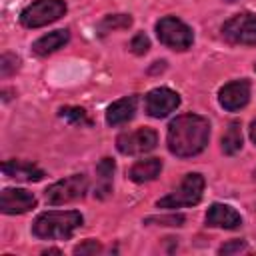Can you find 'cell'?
Here are the masks:
<instances>
[{
  "label": "cell",
  "instance_id": "obj_28",
  "mask_svg": "<svg viewBox=\"0 0 256 256\" xmlns=\"http://www.w3.org/2000/svg\"><path fill=\"white\" fill-rule=\"evenodd\" d=\"M254 176H256V170H254Z\"/></svg>",
  "mask_w": 256,
  "mask_h": 256
},
{
  "label": "cell",
  "instance_id": "obj_2",
  "mask_svg": "<svg viewBox=\"0 0 256 256\" xmlns=\"http://www.w3.org/2000/svg\"><path fill=\"white\" fill-rule=\"evenodd\" d=\"M82 226V214L76 210H50L40 214L34 224H32V232L34 236L42 238V240H68L76 228Z\"/></svg>",
  "mask_w": 256,
  "mask_h": 256
},
{
  "label": "cell",
  "instance_id": "obj_23",
  "mask_svg": "<svg viewBox=\"0 0 256 256\" xmlns=\"http://www.w3.org/2000/svg\"><path fill=\"white\" fill-rule=\"evenodd\" d=\"M148 48H150V40H148V36L144 34V32H138L134 38H132V42H130V50L134 52V54H146L148 52Z\"/></svg>",
  "mask_w": 256,
  "mask_h": 256
},
{
  "label": "cell",
  "instance_id": "obj_12",
  "mask_svg": "<svg viewBox=\"0 0 256 256\" xmlns=\"http://www.w3.org/2000/svg\"><path fill=\"white\" fill-rule=\"evenodd\" d=\"M242 224V218L240 214L226 206V204H212L206 212V226H212V228H226V230H234Z\"/></svg>",
  "mask_w": 256,
  "mask_h": 256
},
{
  "label": "cell",
  "instance_id": "obj_16",
  "mask_svg": "<svg viewBox=\"0 0 256 256\" xmlns=\"http://www.w3.org/2000/svg\"><path fill=\"white\" fill-rule=\"evenodd\" d=\"M162 170V160L160 158H146V160H138L130 172H128V178L132 182H148V180H154Z\"/></svg>",
  "mask_w": 256,
  "mask_h": 256
},
{
  "label": "cell",
  "instance_id": "obj_10",
  "mask_svg": "<svg viewBox=\"0 0 256 256\" xmlns=\"http://www.w3.org/2000/svg\"><path fill=\"white\" fill-rule=\"evenodd\" d=\"M36 206L32 192L22 188H4L0 194V210L4 214H24Z\"/></svg>",
  "mask_w": 256,
  "mask_h": 256
},
{
  "label": "cell",
  "instance_id": "obj_29",
  "mask_svg": "<svg viewBox=\"0 0 256 256\" xmlns=\"http://www.w3.org/2000/svg\"><path fill=\"white\" fill-rule=\"evenodd\" d=\"M254 68H256V64H254Z\"/></svg>",
  "mask_w": 256,
  "mask_h": 256
},
{
  "label": "cell",
  "instance_id": "obj_5",
  "mask_svg": "<svg viewBox=\"0 0 256 256\" xmlns=\"http://www.w3.org/2000/svg\"><path fill=\"white\" fill-rule=\"evenodd\" d=\"M156 34H158V40L172 50H188L194 40L190 26L174 16L160 18L156 24Z\"/></svg>",
  "mask_w": 256,
  "mask_h": 256
},
{
  "label": "cell",
  "instance_id": "obj_27",
  "mask_svg": "<svg viewBox=\"0 0 256 256\" xmlns=\"http://www.w3.org/2000/svg\"><path fill=\"white\" fill-rule=\"evenodd\" d=\"M224 2H234V0H224Z\"/></svg>",
  "mask_w": 256,
  "mask_h": 256
},
{
  "label": "cell",
  "instance_id": "obj_1",
  "mask_svg": "<svg viewBox=\"0 0 256 256\" xmlns=\"http://www.w3.org/2000/svg\"><path fill=\"white\" fill-rule=\"evenodd\" d=\"M210 138V124L198 114H180L168 126V150L178 158L200 154Z\"/></svg>",
  "mask_w": 256,
  "mask_h": 256
},
{
  "label": "cell",
  "instance_id": "obj_21",
  "mask_svg": "<svg viewBox=\"0 0 256 256\" xmlns=\"http://www.w3.org/2000/svg\"><path fill=\"white\" fill-rule=\"evenodd\" d=\"M20 66V60L14 54H2L0 58V74L2 76H10L12 72H16Z\"/></svg>",
  "mask_w": 256,
  "mask_h": 256
},
{
  "label": "cell",
  "instance_id": "obj_7",
  "mask_svg": "<svg viewBox=\"0 0 256 256\" xmlns=\"http://www.w3.org/2000/svg\"><path fill=\"white\" fill-rule=\"evenodd\" d=\"M222 36L232 44H256V16L254 14H236L222 26Z\"/></svg>",
  "mask_w": 256,
  "mask_h": 256
},
{
  "label": "cell",
  "instance_id": "obj_20",
  "mask_svg": "<svg viewBox=\"0 0 256 256\" xmlns=\"http://www.w3.org/2000/svg\"><path fill=\"white\" fill-rule=\"evenodd\" d=\"M58 116L72 126H90V118H88L86 110L78 108V106H64L58 110Z\"/></svg>",
  "mask_w": 256,
  "mask_h": 256
},
{
  "label": "cell",
  "instance_id": "obj_9",
  "mask_svg": "<svg viewBox=\"0 0 256 256\" xmlns=\"http://www.w3.org/2000/svg\"><path fill=\"white\" fill-rule=\"evenodd\" d=\"M180 106V96L170 88H154L146 94V112L152 118H164Z\"/></svg>",
  "mask_w": 256,
  "mask_h": 256
},
{
  "label": "cell",
  "instance_id": "obj_24",
  "mask_svg": "<svg viewBox=\"0 0 256 256\" xmlns=\"http://www.w3.org/2000/svg\"><path fill=\"white\" fill-rule=\"evenodd\" d=\"M100 250H102L100 242H96V240H84L82 244H78V246L74 248V254H76V256H84V254H98Z\"/></svg>",
  "mask_w": 256,
  "mask_h": 256
},
{
  "label": "cell",
  "instance_id": "obj_3",
  "mask_svg": "<svg viewBox=\"0 0 256 256\" xmlns=\"http://www.w3.org/2000/svg\"><path fill=\"white\" fill-rule=\"evenodd\" d=\"M202 192H204V178H202L200 174L192 172V174H186V176L182 178L180 186H178L172 194L160 198V200L156 202V206H158V208L194 206V204H198V202L202 200Z\"/></svg>",
  "mask_w": 256,
  "mask_h": 256
},
{
  "label": "cell",
  "instance_id": "obj_13",
  "mask_svg": "<svg viewBox=\"0 0 256 256\" xmlns=\"http://www.w3.org/2000/svg\"><path fill=\"white\" fill-rule=\"evenodd\" d=\"M136 104H138V98H136V96H126V98L116 100L114 104H110V106H108L106 122H108L110 126L126 124L128 120H132V118H134Z\"/></svg>",
  "mask_w": 256,
  "mask_h": 256
},
{
  "label": "cell",
  "instance_id": "obj_6",
  "mask_svg": "<svg viewBox=\"0 0 256 256\" xmlns=\"http://www.w3.org/2000/svg\"><path fill=\"white\" fill-rule=\"evenodd\" d=\"M86 190H88V178L84 174H74V176H68V178L58 180L52 186H48L46 202L52 206L68 204V202L82 198L86 194Z\"/></svg>",
  "mask_w": 256,
  "mask_h": 256
},
{
  "label": "cell",
  "instance_id": "obj_11",
  "mask_svg": "<svg viewBox=\"0 0 256 256\" xmlns=\"http://www.w3.org/2000/svg\"><path fill=\"white\" fill-rule=\"evenodd\" d=\"M218 100L222 104V108L234 112V110H240L248 104L250 100V84L248 80H234V82H228L226 86L220 88V94H218Z\"/></svg>",
  "mask_w": 256,
  "mask_h": 256
},
{
  "label": "cell",
  "instance_id": "obj_4",
  "mask_svg": "<svg viewBox=\"0 0 256 256\" xmlns=\"http://www.w3.org/2000/svg\"><path fill=\"white\" fill-rule=\"evenodd\" d=\"M64 12H66L64 0H34L32 4H28L22 10L20 22L26 28H42V26L52 24L58 18H62Z\"/></svg>",
  "mask_w": 256,
  "mask_h": 256
},
{
  "label": "cell",
  "instance_id": "obj_17",
  "mask_svg": "<svg viewBox=\"0 0 256 256\" xmlns=\"http://www.w3.org/2000/svg\"><path fill=\"white\" fill-rule=\"evenodd\" d=\"M116 170V164L112 158H102L96 166V174H98V186H96V196L98 198H106L112 192V174Z\"/></svg>",
  "mask_w": 256,
  "mask_h": 256
},
{
  "label": "cell",
  "instance_id": "obj_26",
  "mask_svg": "<svg viewBox=\"0 0 256 256\" xmlns=\"http://www.w3.org/2000/svg\"><path fill=\"white\" fill-rule=\"evenodd\" d=\"M250 138H252V142L256 144V120H254L252 126H250Z\"/></svg>",
  "mask_w": 256,
  "mask_h": 256
},
{
  "label": "cell",
  "instance_id": "obj_15",
  "mask_svg": "<svg viewBox=\"0 0 256 256\" xmlns=\"http://www.w3.org/2000/svg\"><path fill=\"white\" fill-rule=\"evenodd\" d=\"M68 40H70V32L68 30H54V32L44 34L42 38H38L32 44V52L38 54V56H48V54L56 52L58 48H62Z\"/></svg>",
  "mask_w": 256,
  "mask_h": 256
},
{
  "label": "cell",
  "instance_id": "obj_8",
  "mask_svg": "<svg viewBox=\"0 0 256 256\" xmlns=\"http://www.w3.org/2000/svg\"><path fill=\"white\" fill-rule=\"evenodd\" d=\"M158 144V134L152 128H138L134 132H124L116 138V148L126 156L146 154Z\"/></svg>",
  "mask_w": 256,
  "mask_h": 256
},
{
  "label": "cell",
  "instance_id": "obj_25",
  "mask_svg": "<svg viewBox=\"0 0 256 256\" xmlns=\"http://www.w3.org/2000/svg\"><path fill=\"white\" fill-rule=\"evenodd\" d=\"M244 250H246V242L244 240H230L224 246H220V254H224V256L238 254V252H244Z\"/></svg>",
  "mask_w": 256,
  "mask_h": 256
},
{
  "label": "cell",
  "instance_id": "obj_14",
  "mask_svg": "<svg viewBox=\"0 0 256 256\" xmlns=\"http://www.w3.org/2000/svg\"><path fill=\"white\" fill-rule=\"evenodd\" d=\"M2 172L8 178H16L22 182H40L44 178V172L38 166L30 162H20V160H6L2 164Z\"/></svg>",
  "mask_w": 256,
  "mask_h": 256
},
{
  "label": "cell",
  "instance_id": "obj_18",
  "mask_svg": "<svg viewBox=\"0 0 256 256\" xmlns=\"http://www.w3.org/2000/svg\"><path fill=\"white\" fill-rule=\"evenodd\" d=\"M242 148V130H240V122H230L224 136H222V152L232 156Z\"/></svg>",
  "mask_w": 256,
  "mask_h": 256
},
{
  "label": "cell",
  "instance_id": "obj_22",
  "mask_svg": "<svg viewBox=\"0 0 256 256\" xmlns=\"http://www.w3.org/2000/svg\"><path fill=\"white\" fill-rule=\"evenodd\" d=\"M158 222L160 226H182L184 224V216L182 214H170V216H150L146 218V224Z\"/></svg>",
  "mask_w": 256,
  "mask_h": 256
},
{
  "label": "cell",
  "instance_id": "obj_19",
  "mask_svg": "<svg viewBox=\"0 0 256 256\" xmlns=\"http://www.w3.org/2000/svg\"><path fill=\"white\" fill-rule=\"evenodd\" d=\"M132 26V16L130 14H108L98 22V34L104 36L112 30H124Z\"/></svg>",
  "mask_w": 256,
  "mask_h": 256
}]
</instances>
